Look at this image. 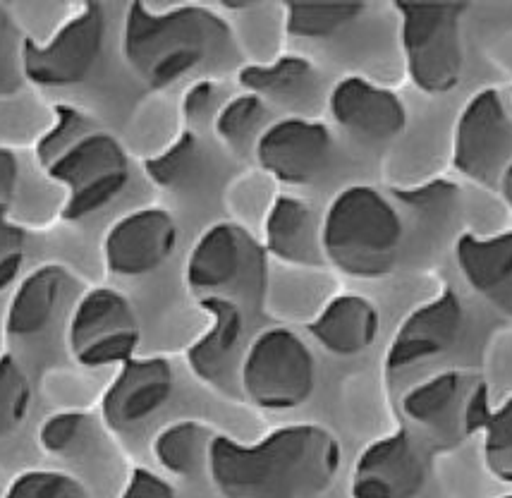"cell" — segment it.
<instances>
[{
  "mask_svg": "<svg viewBox=\"0 0 512 498\" xmlns=\"http://www.w3.org/2000/svg\"><path fill=\"white\" fill-rule=\"evenodd\" d=\"M512 118L496 89L479 91L467 103L455 125L453 163L462 175L477 182L501 178L510 163Z\"/></svg>",
  "mask_w": 512,
  "mask_h": 498,
  "instance_id": "12",
  "label": "cell"
},
{
  "mask_svg": "<svg viewBox=\"0 0 512 498\" xmlns=\"http://www.w3.org/2000/svg\"><path fill=\"white\" fill-rule=\"evenodd\" d=\"M180 230L161 206H146L113 223L103 238L108 271L123 278L149 276L173 257Z\"/></svg>",
  "mask_w": 512,
  "mask_h": 498,
  "instance_id": "15",
  "label": "cell"
},
{
  "mask_svg": "<svg viewBox=\"0 0 512 498\" xmlns=\"http://www.w3.org/2000/svg\"><path fill=\"white\" fill-rule=\"evenodd\" d=\"M343 448L319 424L280 427L256 443L218 434L209 477L223 498H314L333 484Z\"/></svg>",
  "mask_w": 512,
  "mask_h": 498,
  "instance_id": "1",
  "label": "cell"
},
{
  "mask_svg": "<svg viewBox=\"0 0 512 498\" xmlns=\"http://www.w3.org/2000/svg\"><path fill=\"white\" fill-rule=\"evenodd\" d=\"M467 329V309L453 290H443L424 302L400 324L390 340L383 372L390 386H400L412 374L446 360Z\"/></svg>",
  "mask_w": 512,
  "mask_h": 498,
  "instance_id": "9",
  "label": "cell"
},
{
  "mask_svg": "<svg viewBox=\"0 0 512 498\" xmlns=\"http://www.w3.org/2000/svg\"><path fill=\"white\" fill-rule=\"evenodd\" d=\"M53 111H56V125H53L44 135V139L36 144V159L44 163V168L53 159H58L70 144H75L79 137L87 135L94 127H99L87 113L79 111V108L56 106Z\"/></svg>",
  "mask_w": 512,
  "mask_h": 498,
  "instance_id": "31",
  "label": "cell"
},
{
  "mask_svg": "<svg viewBox=\"0 0 512 498\" xmlns=\"http://www.w3.org/2000/svg\"><path fill=\"white\" fill-rule=\"evenodd\" d=\"M328 111L347 135L369 144L393 142L407 130V106L395 91L364 80L345 77L328 96Z\"/></svg>",
  "mask_w": 512,
  "mask_h": 498,
  "instance_id": "18",
  "label": "cell"
},
{
  "mask_svg": "<svg viewBox=\"0 0 512 498\" xmlns=\"http://www.w3.org/2000/svg\"><path fill=\"white\" fill-rule=\"evenodd\" d=\"M120 498H178V494L163 477L154 475L151 470H144V467H137Z\"/></svg>",
  "mask_w": 512,
  "mask_h": 498,
  "instance_id": "37",
  "label": "cell"
},
{
  "mask_svg": "<svg viewBox=\"0 0 512 498\" xmlns=\"http://www.w3.org/2000/svg\"><path fill=\"white\" fill-rule=\"evenodd\" d=\"M326 264L350 278L376 281L398 269L405 221L398 206L369 185L345 187L321 221Z\"/></svg>",
  "mask_w": 512,
  "mask_h": 498,
  "instance_id": "3",
  "label": "cell"
},
{
  "mask_svg": "<svg viewBox=\"0 0 512 498\" xmlns=\"http://www.w3.org/2000/svg\"><path fill=\"white\" fill-rule=\"evenodd\" d=\"M216 436L213 427L199 419H180L158 431L154 455L170 475L194 479L209 472V453Z\"/></svg>",
  "mask_w": 512,
  "mask_h": 498,
  "instance_id": "23",
  "label": "cell"
},
{
  "mask_svg": "<svg viewBox=\"0 0 512 498\" xmlns=\"http://www.w3.org/2000/svg\"><path fill=\"white\" fill-rule=\"evenodd\" d=\"M201 163H204L201 139L197 130L187 127L170 147L144 161V173L154 185L166 187V190H178L199 173Z\"/></svg>",
  "mask_w": 512,
  "mask_h": 498,
  "instance_id": "26",
  "label": "cell"
},
{
  "mask_svg": "<svg viewBox=\"0 0 512 498\" xmlns=\"http://www.w3.org/2000/svg\"><path fill=\"white\" fill-rule=\"evenodd\" d=\"M323 350L335 357H357L379 338V307L364 295H338L307 326Z\"/></svg>",
  "mask_w": 512,
  "mask_h": 498,
  "instance_id": "21",
  "label": "cell"
},
{
  "mask_svg": "<svg viewBox=\"0 0 512 498\" xmlns=\"http://www.w3.org/2000/svg\"><path fill=\"white\" fill-rule=\"evenodd\" d=\"M455 259L462 278L481 300L512 317V233L457 238Z\"/></svg>",
  "mask_w": 512,
  "mask_h": 498,
  "instance_id": "19",
  "label": "cell"
},
{
  "mask_svg": "<svg viewBox=\"0 0 512 498\" xmlns=\"http://www.w3.org/2000/svg\"><path fill=\"white\" fill-rule=\"evenodd\" d=\"M501 192H503V199L512 209V159L501 173Z\"/></svg>",
  "mask_w": 512,
  "mask_h": 498,
  "instance_id": "39",
  "label": "cell"
},
{
  "mask_svg": "<svg viewBox=\"0 0 512 498\" xmlns=\"http://www.w3.org/2000/svg\"><path fill=\"white\" fill-rule=\"evenodd\" d=\"M503 498H512V494L510 496H503Z\"/></svg>",
  "mask_w": 512,
  "mask_h": 498,
  "instance_id": "40",
  "label": "cell"
},
{
  "mask_svg": "<svg viewBox=\"0 0 512 498\" xmlns=\"http://www.w3.org/2000/svg\"><path fill=\"white\" fill-rule=\"evenodd\" d=\"M20 180V166L10 149H0V204H10Z\"/></svg>",
  "mask_w": 512,
  "mask_h": 498,
  "instance_id": "38",
  "label": "cell"
},
{
  "mask_svg": "<svg viewBox=\"0 0 512 498\" xmlns=\"http://www.w3.org/2000/svg\"><path fill=\"white\" fill-rule=\"evenodd\" d=\"M331 127L312 118H283L256 137V161L278 182L312 185L333 159Z\"/></svg>",
  "mask_w": 512,
  "mask_h": 498,
  "instance_id": "14",
  "label": "cell"
},
{
  "mask_svg": "<svg viewBox=\"0 0 512 498\" xmlns=\"http://www.w3.org/2000/svg\"><path fill=\"white\" fill-rule=\"evenodd\" d=\"M5 498H89V494L75 477L63 472L34 470L17 477L5 491Z\"/></svg>",
  "mask_w": 512,
  "mask_h": 498,
  "instance_id": "32",
  "label": "cell"
},
{
  "mask_svg": "<svg viewBox=\"0 0 512 498\" xmlns=\"http://www.w3.org/2000/svg\"><path fill=\"white\" fill-rule=\"evenodd\" d=\"M142 340L137 309L113 288H94L82 295L72 312L67 345L84 367H108L132 360Z\"/></svg>",
  "mask_w": 512,
  "mask_h": 498,
  "instance_id": "10",
  "label": "cell"
},
{
  "mask_svg": "<svg viewBox=\"0 0 512 498\" xmlns=\"http://www.w3.org/2000/svg\"><path fill=\"white\" fill-rule=\"evenodd\" d=\"M46 173L67 190L65 221H84L125 190L130 159L118 137L94 127L48 163Z\"/></svg>",
  "mask_w": 512,
  "mask_h": 498,
  "instance_id": "8",
  "label": "cell"
},
{
  "mask_svg": "<svg viewBox=\"0 0 512 498\" xmlns=\"http://www.w3.org/2000/svg\"><path fill=\"white\" fill-rule=\"evenodd\" d=\"M89 417L82 412H56L41 424L39 443L53 455L75 453L87 439Z\"/></svg>",
  "mask_w": 512,
  "mask_h": 498,
  "instance_id": "33",
  "label": "cell"
},
{
  "mask_svg": "<svg viewBox=\"0 0 512 498\" xmlns=\"http://www.w3.org/2000/svg\"><path fill=\"white\" fill-rule=\"evenodd\" d=\"M266 118V101L254 94H240L225 101L213 118V130L228 147H242L249 137L256 135Z\"/></svg>",
  "mask_w": 512,
  "mask_h": 498,
  "instance_id": "27",
  "label": "cell"
},
{
  "mask_svg": "<svg viewBox=\"0 0 512 498\" xmlns=\"http://www.w3.org/2000/svg\"><path fill=\"white\" fill-rule=\"evenodd\" d=\"M319 364L312 348L295 331L266 329L245 352L240 369V393L261 410H297L314 396Z\"/></svg>",
  "mask_w": 512,
  "mask_h": 498,
  "instance_id": "5",
  "label": "cell"
},
{
  "mask_svg": "<svg viewBox=\"0 0 512 498\" xmlns=\"http://www.w3.org/2000/svg\"><path fill=\"white\" fill-rule=\"evenodd\" d=\"M230 41V24L206 5L132 3L125 15V63L149 89L173 87Z\"/></svg>",
  "mask_w": 512,
  "mask_h": 498,
  "instance_id": "2",
  "label": "cell"
},
{
  "mask_svg": "<svg viewBox=\"0 0 512 498\" xmlns=\"http://www.w3.org/2000/svg\"><path fill=\"white\" fill-rule=\"evenodd\" d=\"M32 403V388L24 369L10 355L0 357V439L22 427Z\"/></svg>",
  "mask_w": 512,
  "mask_h": 498,
  "instance_id": "28",
  "label": "cell"
},
{
  "mask_svg": "<svg viewBox=\"0 0 512 498\" xmlns=\"http://www.w3.org/2000/svg\"><path fill=\"white\" fill-rule=\"evenodd\" d=\"M367 10L359 3H288L285 29L297 39H331Z\"/></svg>",
  "mask_w": 512,
  "mask_h": 498,
  "instance_id": "25",
  "label": "cell"
},
{
  "mask_svg": "<svg viewBox=\"0 0 512 498\" xmlns=\"http://www.w3.org/2000/svg\"><path fill=\"white\" fill-rule=\"evenodd\" d=\"M221 106H218V84L211 80L194 82L182 96V115H185L190 130H197L206 120L216 118Z\"/></svg>",
  "mask_w": 512,
  "mask_h": 498,
  "instance_id": "36",
  "label": "cell"
},
{
  "mask_svg": "<svg viewBox=\"0 0 512 498\" xmlns=\"http://www.w3.org/2000/svg\"><path fill=\"white\" fill-rule=\"evenodd\" d=\"M266 252L292 266H323L321 221L302 199L280 194L266 216Z\"/></svg>",
  "mask_w": 512,
  "mask_h": 498,
  "instance_id": "22",
  "label": "cell"
},
{
  "mask_svg": "<svg viewBox=\"0 0 512 498\" xmlns=\"http://www.w3.org/2000/svg\"><path fill=\"white\" fill-rule=\"evenodd\" d=\"M106 44V12L101 3H82L51 41H24V77L41 87H72L84 82Z\"/></svg>",
  "mask_w": 512,
  "mask_h": 498,
  "instance_id": "11",
  "label": "cell"
},
{
  "mask_svg": "<svg viewBox=\"0 0 512 498\" xmlns=\"http://www.w3.org/2000/svg\"><path fill=\"white\" fill-rule=\"evenodd\" d=\"M431 465L424 443L400 429L364 448L352 472V498H419Z\"/></svg>",
  "mask_w": 512,
  "mask_h": 498,
  "instance_id": "13",
  "label": "cell"
},
{
  "mask_svg": "<svg viewBox=\"0 0 512 498\" xmlns=\"http://www.w3.org/2000/svg\"><path fill=\"white\" fill-rule=\"evenodd\" d=\"M24 36L10 10L0 5V99L17 94L24 77Z\"/></svg>",
  "mask_w": 512,
  "mask_h": 498,
  "instance_id": "30",
  "label": "cell"
},
{
  "mask_svg": "<svg viewBox=\"0 0 512 498\" xmlns=\"http://www.w3.org/2000/svg\"><path fill=\"white\" fill-rule=\"evenodd\" d=\"M400 412L419 441L450 448L486 427L489 391L467 372H441L412 386L400 400Z\"/></svg>",
  "mask_w": 512,
  "mask_h": 498,
  "instance_id": "7",
  "label": "cell"
},
{
  "mask_svg": "<svg viewBox=\"0 0 512 498\" xmlns=\"http://www.w3.org/2000/svg\"><path fill=\"white\" fill-rule=\"evenodd\" d=\"M10 204H0V290L8 288L22 269L24 261V230L8 221Z\"/></svg>",
  "mask_w": 512,
  "mask_h": 498,
  "instance_id": "35",
  "label": "cell"
},
{
  "mask_svg": "<svg viewBox=\"0 0 512 498\" xmlns=\"http://www.w3.org/2000/svg\"><path fill=\"white\" fill-rule=\"evenodd\" d=\"M460 190L453 182H429V185L414 187V190H400L395 197L410 209L419 211V214H448V209H455L457 199H460Z\"/></svg>",
  "mask_w": 512,
  "mask_h": 498,
  "instance_id": "34",
  "label": "cell"
},
{
  "mask_svg": "<svg viewBox=\"0 0 512 498\" xmlns=\"http://www.w3.org/2000/svg\"><path fill=\"white\" fill-rule=\"evenodd\" d=\"M316 68L302 56H283L268 65H245L237 75L247 94L264 101H300L316 87Z\"/></svg>",
  "mask_w": 512,
  "mask_h": 498,
  "instance_id": "24",
  "label": "cell"
},
{
  "mask_svg": "<svg viewBox=\"0 0 512 498\" xmlns=\"http://www.w3.org/2000/svg\"><path fill=\"white\" fill-rule=\"evenodd\" d=\"M510 99H512V96H510Z\"/></svg>",
  "mask_w": 512,
  "mask_h": 498,
  "instance_id": "41",
  "label": "cell"
},
{
  "mask_svg": "<svg viewBox=\"0 0 512 498\" xmlns=\"http://www.w3.org/2000/svg\"><path fill=\"white\" fill-rule=\"evenodd\" d=\"M173 391V364L163 357H132L103 393V419L115 431H130L166 408Z\"/></svg>",
  "mask_w": 512,
  "mask_h": 498,
  "instance_id": "17",
  "label": "cell"
},
{
  "mask_svg": "<svg viewBox=\"0 0 512 498\" xmlns=\"http://www.w3.org/2000/svg\"><path fill=\"white\" fill-rule=\"evenodd\" d=\"M199 307L209 314V329L187 350L192 374L221 393L240 391L245 360V309L223 297H201Z\"/></svg>",
  "mask_w": 512,
  "mask_h": 498,
  "instance_id": "16",
  "label": "cell"
},
{
  "mask_svg": "<svg viewBox=\"0 0 512 498\" xmlns=\"http://www.w3.org/2000/svg\"><path fill=\"white\" fill-rule=\"evenodd\" d=\"M400 34L410 80L419 91L441 96L460 84L465 68L462 17L467 5L400 3Z\"/></svg>",
  "mask_w": 512,
  "mask_h": 498,
  "instance_id": "6",
  "label": "cell"
},
{
  "mask_svg": "<svg viewBox=\"0 0 512 498\" xmlns=\"http://www.w3.org/2000/svg\"><path fill=\"white\" fill-rule=\"evenodd\" d=\"M75 288L77 278L60 264H46L29 273L12 295L5 319L8 336L32 338L44 333Z\"/></svg>",
  "mask_w": 512,
  "mask_h": 498,
  "instance_id": "20",
  "label": "cell"
},
{
  "mask_svg": "<svg viewBox=\"0 0 512 498\" xmlns=\"http://www.w3.org/2000/svg\"><path fill=\"white\" fill-rule=\"evenodd\" d=\"M484 460L501 482L512 484V398L486 419Z\"/></svg>",
  "mask_w": 512,
  "mask_h": 498,
  "instance_id": "29",
  "label": "cell"
},
{
  "mask_svg": "<svg viewBox=\"0 0 512 498\" xmlns=\"http://www.w3.org/2000/svg\"><path fill=\"white\" fill-rule=\"evenodd\" d=\"M266 247L237 223H213L187 259L185 278L194 295L223 297L235 305H261L268 283Z\"/></svg>",
  "mask_w": 512,
  "mask_h": 498,
  "instance_id": "4",
  "label": "cell"
}]
</instances>
